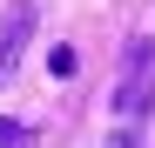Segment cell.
<instances>
[{
  "mask_svg": "<svg viewBox=\"0 0 155 148\" xmlns=\"http://www.w3.org/2000/svg\"><path fill=\"white\" fill-rule=\"evenodd\" d=\"M27 34H34V7L20 0V7L0 20V81H7V74L20 67V47H27Z\"/></svg>",
  "mask_w": 155,
  "mask_h": 148,
  "instance_id": "7a4b0ae2",
  "label": "cell"
},
{
  "mask_svg": "<svg viewBox=\"0 0 155 148\" xmlns=\"http://www.w3.org/2000/svg\"><path fill=\"white\" fill-rule=\"evenodd\" d=\"M0 148H27V128H20V121H7V114H0Z\"/></svg>",
  "mask_w": 155,
  "mask_h": 148,
  "instance_id": "3957f363",
  "label": "cell"
},
{
  "mask_svg": "<svg viewBox=\"0 0 155 148\" xmlns=\"http://www.w3.org/2000/svg\"><path fill=\"white\" fill-rule=\"evenodd\" d=\"M148 114H155V40L135 34L128 40V67L115 81V121L121 128H142Z\"/></svg>",
  "mask_w": 155,
  "mask_h": 148,
  "instance_id": "6da1fadb",
  "label": "cell"
}]
</instances>
